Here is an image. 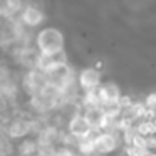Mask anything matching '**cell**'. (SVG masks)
Masks as SVG:
<instances>
[{"instance_id": "1", "label": "cell", "mask_w": 156, "mask_h": 156, "mask_svg": "<svg viewBox=\"0 0 156 156\" xmlns=\"http://www.w3.org/2000/svg\"><path fill=\"white\" fill-rule=\"evenodd\" d=\"M64 34L55 27H44L35 35V45L42 55H59L64 52Z\"/></svg>"}, {"instance_id": "2", "label": "cell", "mask_w": 156, "mask_h": 156, "mask_svg": "<svg viewBox=\"0 0 156 156\" xmlns=\"http://www.w3.org/2000/svg\"><path fill=\"white\" fill-rule=\"evenodd\" d=\"M101 72L94 67H86L77 76V86L81 91H92L101 86Z\"/></svg>"}, {"instance_id": "3", "label": "cell", "mask_w": 156, "mask_h": 156, "mask_svg": "<svg viewBox=\"0 0 156 156\" xmlns=\"http://www.w3.org/2000/svg\"><path fill=\"white\" fill-rule=\"evenodd\" d=\"M67 129H69V134H72L74 138H77V139L86 138V136H89L92 131H94L82 112H77V114H74L71 119H69Z\"/></svg>"}, {"instance_id": "4", "label": "cell", "mask_w": 156, "mask_h": 156, "mask_svg": "<svg viewBox=\"0 0 156 156\" xmlns=\"http://www.w3.org/2000/svg\"><path fill=\"white\" fill-rule=\"evenodd\" d=\"M20 19H22V24L32 29V27L41 25L42 22H44L45 15H44V12H42V9L37 7V5H25V7L22 9Z\"/></svg>"}, {"instance_id": "5", "label": "cell", "mask_w": 156, "mask_h": 156, "mask_svg": "<svg viewBox=\"0 0 156 156\" xmlns=\"http://www.w3.org/2000/svg\"><path fill=\"white\" fill-rule=\"evenodd\" d=\"M99 98H101V106L102 104H111V102H118L119 98H121V89L116 82H102L101 86L98 87Z\"/></svg>"}, {"instance_id": "6", "label": "cell", "mask_w": 156, "mask_h": 156, "mask_svg": "<svg viewBox=\"0 0 156 156\" xmlns=\"http://www.w3.org/2000/svg\"><path fill=\"white\" fill-rule=\"evenodd\" d=\"M82 114L86 116L87 122L91 124L92 129H98L101 131L102 128V122H104V118H106V112L102 109V106H94V108H87L82 111Z\"/></svg>"}, {"instance_id": "7", "label": "cell", "mask_w": 156, "mask_h": 156, "mask_svg": "<svg viewBox=\"0 0 156 156\" xmlns=\"http://www.w3.org/2000/svg\"><path fill=\"white\" fill-rule=\"evenodd\" d=\"M30 131V122L27 121H15L10 126V134L12 136H24Z\"/></svg>"}, {"instance_id": "8", "label": "cell", "mask_w": 156, "mask_h": 156, "mask_svg": "<svg viewBox=\"0 0 156 156\" xmlns=\"http://www.w3.org/2000/svg\"><path fill=\"white\" fill-rule=\"evenodd\" d=\"M118 102H119V106L122 108V111H124V109H128V108H129V106H131L134 101H133V98H131V96H121Z\"/></svg>"}]
</instances>
